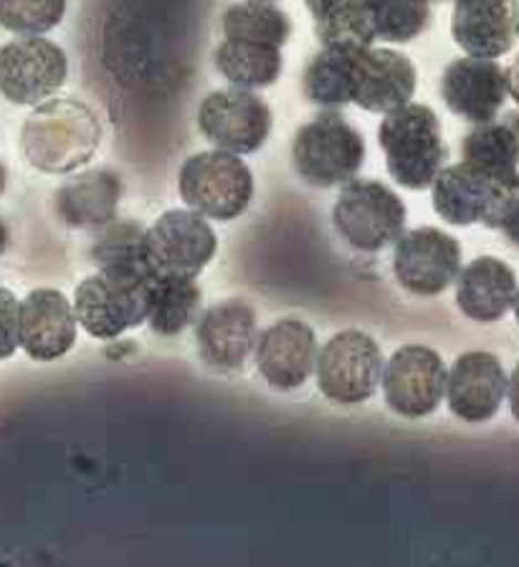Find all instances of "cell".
Instances as JSON below:
<instances>
[{
	"label": "cell",
	"mask_w": 519,
	"mask_h": 567,
	"mask_svg": "<svg viewBox=\"0 0 519 567\" xmlns=\"http://www.w3.org/2000/svg\"><path fill=\"white\" fill-rule=\"evenodd\" d=\"M102 140L96 114L79 100H46L37 104L21 132V147L41 173L64 175L94 157Z\"/></svg>",
	"instance_id": "obj_1"
},
{
	"label": "cell",
	"mask_w": 519,
	"mask_h": 567,
	"mask_svg": "<svg viewBox=\"0 0 519 567\" xmlns=\"http://www.w3.org/2000/svg\"><path fill=\"white\" fill-rule=\"evenodd\" d=\"M155 281L153 266H102L74 291L76 322L96 340H117L147 322Z\"/></svg>",
	"instance_id": "obj_2"
},
{
	"label": "cell",
	"mask_w": 519,
	"mask_h": 567,
	"mask_svg": "<svg viewBox=\"0 0 519 567\" xmlns=\"http://www.w3.org/2000/svg\"><path fill=\"white\" fill-rule=\"evenodd\" d=\"M385 167L401 188L426 190L446 163V142L436 112L428 104L408 102L388 112L377 127Z\"/></svg>",
	"instance_id": "obj_3"
},
{
	"label": "cell",
	"mask_w": 519,
	"mask_h": 567,
	"mask_svg": "<svg viewBox=\"0 0 519 567\" xmlns=\"http://www.w3.org/2000/svg\"><path fill=\"white\" fill-rule=\"evenodd\" d=\"M519 195V173L491 175L469 163L444 165L430 183L436 216L451 226L499 228Z\"/></svg>",
	"instance_id": "obj_4"
},
{
	"label": "cell",
	"mask_w": 519,
	"mask_h": 567,
	"mask_svg": "<svg viewBox=\"0 0 519 567\" xmlns=\"http://www.w3.org/2000/svg\"><path fill=\"white\" fill-rule=\"evenodd\" d=\"M294 171L314 188L345 185L365 163V140L338 112H324L297 130Z\"/></svg>",
	"instance_id": "obj_5"
},
{
	"label": "cell",
	"mask_w": 519,
	"mask_h": 567,
	"mask_svg": "<svg viewBox=\"0 0 519 567\" xmlns=\"http://www.w3.org/2000/svg\"><path fill=\"white\" fill-rule=\"evenodd\" d=\"M178 190L183 203L204 218L233 220L253 198V175L241 155L208 150L183 163Z\"/></svg>",
	"instance_id": "obj_6"
},
{
	"label": "cell",
	"mask_w": 519,
	"mask_h": 567,
	"mask_svg": "<svg viewBox=\"0 0 519 567\" xmlns=\"http://www.w3.org/2000/svg\"><path fill=\"white\" fill-rule=\"evenodd\" d=\"M406 203L388 185L353 177L334 200L332 220L338 234L357 251L375 254L398 241L406 228Z\"/></svg>",
	"instance_id": "obj_7"
},
{
	"label": "cell",
	"mask_w": 519,
	"mask_h": 567,
	"mask_svg": "<svg viewBox=\"0 0 519 567\" xmlns=\"http://www.w3.org/2000/svg\"><path fill=\"white\" fill-rule=\"evenodd\" d=\"M383 350L371 334L345 330L316 352V385L340 405H360L377 393L383 378Z\"/></svg>",
	"instance_id": "obj_8"
},
{
	"label": "cell",
	"mask_w": 519,
	"mask_h": 567,
	"mask_svg": "<svg viewBox=\"0 0 519 567\" xmlns=\"http://www.w3.org/2000/svg\"><path fill=\"white\" fill-rule=\"evenodd\" d=\"M216 251V230L190 208L167 210L145 230V254L157 277L196 279Z\"/></svg>",
	"instance_id": "obj_9"
},
{
	"label": "cell",
	"mask_w": 519,
	"mask_h": 567,
	"mask_svg": "<svg viewBox=\"0 0 519 567\" xmlns=\"http://www.w3.org/2000/svg\"><path fill=\"white\" fill-rule=\"evenodd\" d=\"M66 53L41 35H23L0 49V94L21 106H37L66 82Z\"/></svg>",
	"instance_id": "obj_10"
},
{
	"label": "cell",
	"mask_w": 519,
	"mask_h": 567,
	"mask_svg": "<svg viewBox=\"0 0 519 567\" xmlns=\"http://www.w3.org/2000/svg\"><path fill=\"white\" fill-rule=\"evenodd\" d=\"M461 271V246L442 228H413L393 244V274L416 297H438Z\"/></svg>",
	"instance_id": "obj_11"
},
{
	"label": "cell",
	"mask_w": 519,
	"mask_h": 567,
	"mask_svg": "<svg viewBox=\"0 0 519 567\" xmlns=\"http://www.w3.org/2000/svg\"><path fill=\"white\" fill-rule=\"evenodd\" d=\"M448 368L442 354L424 344H406L383 368L385 405L403 419H426L446 395Z\"/></svg>",
	"instance_id": "obj_12"
},
{
	"label": "cell",
	"mask_w": 519,
	"mask_h": 567,
	"mask_svg": "<svg viewBox=\"0 0 519 567\" xmlns=\"http://www.w3.org/2000/svg\"><path fill=\"white\" fill-rule=\"evenodd\" d=\"M204 137L233 155H251L263 147L271 132L269 104L251 89H221L208 94L198 110Z\"/></svg>",
	"instance_id": "obj_13"
},
{
	"label": "cell",
	"mask_w": 519,
	"mask_h": 567,
	"mask_svg": "<svg viewBox=\"0 0 519 567\" xmlns=\"http://www.w3.org/2000/svg\"><path fill=\"white\" fill-rule=\"evenodd\" d=\"M446 403L464 423H487L507 398V370L497 354L471 350L454 360L446 375Z\"/></svg>",
	"instance_id": "obj_14"
},
{
	"label": "cell",
	"mask_w": 519,
	"mask_h": 567,
	"mask_svg": "<svg viewBox=\"0 0 519 567\" xmlns=\"http://www.w3.org/2000/svg\"><path fill=\"white\" fill-rule=\"evenodd\" d=\"M442 100L456 117L471 124L497 120L507 102V71L497 59H454L442 74Z\"/></svg>",
	"instance_id": "obj_15"
},
{
	"label": "cell",
	"mask_w": 519,
	"mask_h": 567,
	"mask_svg": "<svg viewBox=\"0 0 519 567\" xmlns=\"http://www.w3.org/2000/svg\"><path fill=\"white\" fill-rule=\"evenodd\" d=\"M257 368L267 383L289 393L312 378L316 365V337L307 322L281 319L257 337Z\"/></svg>",
	"instance_id": "obj_16"
},
{
	"label": "cell",
	"mask_w": 519,
	"mask_h": 567,
	"mask_svg": "<svg viewBox=\"0 0 519 567\" xmlns=\"http://www.w3.org/2000/svg\"><path fill=\"white\" fill-rule=\"evenodd\" d=\"M451 35L466 56H507L519 41V0H454Z\"/></svg>",
	"instance_id": "obj_17"
},
{
	"label": "cell",
	"mask_w": 519,
	"mask_h": 567,
	"mask_svg": "<svg viewBox=\"0 0 519 567\" xmlns=\"http://www.w3.org/2000/svg\"><path fill=\"white\" fill-rule=\"evenodd\" d=\"M416 82V66L406 53L367 47L357 59L353 104L373 114L395 112L413 100Z\"/></svg>",
	"instance_id": "obj_18"
},
{
	"label": "cell",
	"mask_w": 519,
	"mask_h": 567,
	"mask_svg": "<svg viewBox=\"0 0 519 567\" xmlns=\"http://www.w3.org/2000/svg\"><path fill=\"white\" fill-rule=\"evenodd\" d=\"M257 315L241 299H228L210 307L196 327L198 352L210 368L241 370L257 348Z\"/></svg>",
	"instance_id": "obj_19"
},
{
	"label": "cell",
	"mask_w": 519,
	"mask_h": 567,
	"mask_svg": "<svg viewBox=\"0 0 519 567\" xmlns=\"http://www.w3.org/2000/svg\"><path fill=\"white\" fill-rule=\"evenodd\" d=\"M74 305L56 289H37L21 301V348L31 360L64 358L76 342Z\"/></svg>",
	"instance_id": "obj_20"
},
{
	"label": "cell",
	"mask_w": 519,
	"mask_h": 567,
	"mask_svg": "<svg viewBox=\"0 0 519 567\" xmlns=\"http://www.w3.org/2000/svg\"><path fill=\"white\" fill-rule=\"evenodd\" d=\"M456 307L471 322L495 324L512 312L517 297V274L497 256H479L456 277Z\"/></svg>",
	"instance_id": "obj_21"
},
{
	"label": "cell",
	"mask_w": 519,
	"mask_h": 567,
	"mask_svg": "<svg viewBox=\"0 0 519 567\" xmlns=\"http://www.w3.org/2000/svg\"><path fill=\"white\" fill-rule=\"evenodd\" d=\"M122 195L120 177L110 171H90L72 177L56 193L59 218L72 228H102L114 220Z\"/></svg>",
	"instance_id": "obj_22"
},
{
	"label": "cell",
	"mask_w": 519,
	"mask_h": 567,
	"mask_svg": "<svg viewBox=\"0 0 519 567\" xmlns=\"http://www.w3.org/2000/svg\"><path fill=\"white\" fill-rule=\"evenodd\" d=\"M314 35L330 49H367L375 43L371 0H304Z\"/></svg>",
	"instance_id": "obj_23"
},
{
	"label": "cell",
	"mask_w": 519,
	"mask_h": 567,
	"mask_svg": "<svg viewBox=\"0 0 519 567\" xmlns=\"http://www.w3.org/2000/svg\"><path fill=\"white\" fill-rule=\"evenodd\" d=\"M360 51L363 49L324 47L320 53H314L302 79V92L307 100L328 106V110L353 104Z\"/></svg>",
	"instance_id": "obj_24"
},
{
	"label": "cell",
	"mask_w": 519,
	"mask_h": 567,
	"mask_svg": "<svg viewBox=\"0 0 519 567\" xmlns=\"http://www.w3.org/2000/svg\"><path fill=\"white\" fill-rule=\"evenodd\" d=\"M214 64L226 82L239 89H267L279 82L284 59L281 49L267 43L224 39L214 51Z\"/></svg>",
	"instance_id": "obj_25"
},
{
	"label": "cell",
	"mask_w": 519,
	"mask_h": 567,
	"mask_svg": "<svg viewBox=\"0 0 519 567\" xmlns=\"http://www.w3.org/2000/svg\"><path fill=\"white\" fill-rule=\"evenodd\" d=\"M221 31L228 41L267 43L281 49L292 35V18L271 0H241L224 13Z\"/></svg>",
	"instance_id": "obj_26"
},
{
	"label": "cell",
	"mask_w": 519,
	"mask_h": 567,
	"mask_svg": "<svg viewBox=\"0 0 519 567\" xmlns=\"http://www.w3.org/2000/svg\"><path fill=\"white\" fill-rule=\"evenodd\" d=\"M464 163L491 175L519 173V132L507 122H479L461 140Z\"/></svg>",
	"instance_id": "obj_27"
},
{
	"label": "cell",
	"mask_w": 519,
	"mask_h": 567,
	"mask_svg": "<svg viewBox=\"0 0 519 567\" xmlns=\"http://www.w3.org/2000/svg\"><path fill=\"white\" fill-rule=\"evenodd\" d=\"M200 287L193 277H157L149 299V330L173 337L196 322L200 307Z\"/></svg>",
	"instance_id": "obj_28"
},
{
	"label": "cell",
	"mask_w": 519,
	"mask_h": 567,
	"mask_svg": "<svg viewBox=\"0 0 519 567\" xmlns=\"http://www.w3.org/2000/svg\"><path fill=\"white\" fill-rule=\"evenodd\" d=\"M434 0H371L375 39L408 43L418 39L430 23Z\"/></svg>",
	"instance_id": "obj_29"
},
{
	"label": "cell",
	"mask_w": 519,
	"mask_h": 567,
	"mask_svg": "<svg viewBox=\"0 0 519 567\" xmlns=\"http://www.w3.org/2000/svg\"><path fill=\"white\" fill-rule=\"evenodd\" d=\"M102 266H153L145 254V230L129 220H110L92 248Z\"/></svg>",
	"instance_id": "obj_30"
},
{
	"label": "cell",
	"mask_w": 519,
	"mask_h": 567,
	"mask_svg": "<svg viewBox=\"0 0 519 567\" xmlns=\"http://www.w3.org/2000/svg\"><path fill=\"white\" fill-rule=\"evenodd\" d=\"M66 0H0V25L19 35H41L64 21Z\"/></svg>",
	"instance_id": "obj_31"
},
{
	"label": "cell",
	"mask_w": 519,
	"mask_h": 567,
	"mask_svg": "<svg viewBox=\"0 0 519 567\" xmlns=\"http://www.w3.org/2000/svg\"><path fill=\"white\" fill-rule=\"evenodd\" d=\"M21 348V301L0 287V360Z\"/></svg>",
	"instance_id": "obj_32"
},
{
	"label": "cell",
	"mask_w": 519,
	"mask_h": 567,
	"mask_svg": "<svg viewBox=\"0 0 519 567\" xmlns=\"http://www.w3.org/2000/svg\"><path fill=\"white\" fill-rule=\"evenodd\" d=\"M497 230H501V234L507 236V241L519 248V195L515 198L512 206H509L507 216L501 218V224H499Z\"/></svg>",
	"instance_id": "obj_33"
},
{
	"label": "cell",
	"mask_w": 519,
	"mask_h": 567,
	"mask_svg": "<svg viewBox=\"0 0 519 567\" xmlns=\"http://www.w3.org/2000/svg\"><path fill=\"white\" fill-rule=\"evenodd\" d=\"M509 411H512V419L519 423V362L512 370V375H507V398Z\"/></svg>",
	"instance_id": "obj_34"
},
{
	"label": "cell",
	"mask_w": 519,
	"mask_h": 567,
	"mask_svg": "<svg viewBox=\"0 0 519 567\" xmlns=\"http://www.w3.org/2000/svg\"><path fill=\"white\" fill-rule=\"evenodd\" d=\"M507 94L512 96L519 106V56L512 61V66L507 69Z\"/></svg>",
	"instance_id": "obj_35"
},
{
	"label": "cell",
	"mask_w": 519,
	"mask_h": 567,
	"mask_svg": "<svg viewBox=\"0 0 519 567\" xmlns=\"http://www.w3.org/2000/svg\"><path fill=\"white\" fill-rule=\"evenodd\" d=\"M6 246H8V228H6L3 220H0V256H3Z\"/></svg>",
	"instance_id": "obj_36"
},
{
	"label": "cell",
	"mask_w": 519,
	"mask_h": 567,
	"mask_svg": "<svg viewBox=\"0 0 519 567\" xmlns=\"http://www.w3.org/2000/svg\"><path fill=\"white\" fill-rule=\"evenodd\" d=\"M6 181H8V173H6L3 163H0V195H3V190H6Z\"/></svg>",
	"instance_id": "obj_37"
},
{
	"label": "cell",
	"mask_w": 519,
	"mask_h": 567,
	"mask_svg": "<svg viewBox=\"0 0 519 567\" xmlns=\"http://www.w3.org/2000/svg\"><path fill=\"white\" fill-rule=\"evenodd\" d=\"M512 312H515V319L519 324V287H517V297H515V305H512Z\"/></svg>",
	"instance_id": "obj_38"
}]
</instances>
